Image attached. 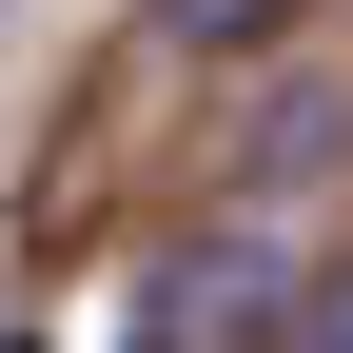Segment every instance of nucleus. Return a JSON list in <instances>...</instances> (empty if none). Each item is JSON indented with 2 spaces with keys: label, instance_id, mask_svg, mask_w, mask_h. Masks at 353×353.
<instances>
[{
  "label": "nucleus",
  "instance_id": "f257e3e1",
  "mask_svg": "<svg viewBox=\"0 0 353 353\" xmlns=\"http://www.w3.org/2000/svg\"><path fill=\"white\" fill-rule=\"evenodd\" d=\"M294 0H157V39H196V59H236V39H275Z\"/></svg>",
  "mask_w": 353,
  "mask_h": 353
},
{
  "label": "nucleus",
  "instance_id": "f03ea898",
  "mask_svg": "<svg viewBox=\"0 0 353 353\" xmlns=\"http://www.w3.org/2000/svg\"><path fill=\"white\" fill-rule=\"evenodd\" d=\"M294 353H353V275H334V294H314V334H294Z\"/></svg>",
  "mask_w": 353,
  "mask_h": 353
},
{
  "label": "nucleus",
  "instance_id": "7ed1b4c3",
  "mask_svg": "<svg viewBox=\"0 0 353 353\" xmlns=\"http://www.w3.org/2000/svg\"><path fill=\"white\" fill-rule=\"evenodd\" d=\"M0 353H39V334H0Z\"/></svg>",
  "mask_w": 353,
  "mask_h": 353
}]
</instances>
